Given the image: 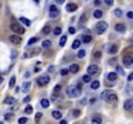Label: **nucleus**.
<instances>
[{
  "label": "nucleus",
  "instance_id": "obj_1",
  "mask_svg": "<svg viewBox=\"0 0 133 124\" xmlns=\"http://www.w3.org/2000/svg\"><path fill=\"white\" fill-rule=\"evenodd\" d=\"M107 27H109L107 22H105V21H100V22H97V23H96L94 30H96V33H97L98 35H102L103 33H106Z\"/></svg>",
  "mask_w": 133,
  "mask_h": 124
},
{
  "label": "nucleus",
  "instance_id": "obj_2",
  "mask_svg": "<svg viewBox=\"0 0 133 124\" xmlns=\"http://www.w3.org/2000/svg\"><path fill=\"white\" fill-rule=\"evenodd\" d=\"M67 93L70 97H79L80 93H81V84H79L78 87H68V89H67Z\"/></svg>",
  "mask_w": 133,
  "mask_h": 124
},
{
  "label": "nucleus",
  "instance_id": "obj_3",
  "mask_svg": "<svg viewBox=\"0 0 133 124\" xmlns=\"http://www.w3.org/2000/svg\"><path fill=\"white\" fill-rule=\"evenodd\" d=\"M11 30L13 31V33L18 34V35L25 34V29H23V27H22L20 23H17V22H12V23H11Z\"/></svg>",
  "mask_w": 133,
  "mask_h": 124
},
{
  "label": "nucleus",
  "instance_id": "obj_4",
  "mask_svg": "<svg viewBox=\"0 0 133 124\" xmlns=\"http://www.w3.org/2000/svg\"><path fill=\"white\" fill-rule=\"evenodd\" d=\"M59 16V9L54 5H50V8H49V17L50 18H57Z\"/></svg>",
  "mask_w": 133,
  "mask_h": 124
},
{
  "label": "nucleus",
  "instance_id": "obj_5",
  "mask_svg": "<svg viewBox=\"0 0 133 124\" xmlns=\"http://www.w3.org/2000/svg\"><path fill=\"white\" fill-rule=\"evenodd\" d=\"M49 76L48 75H44V76H39L38 79H36V83L40 85V87H44V85H47L48 83H49Z\"/></svg>",
  "mask_w": 133,
  "mask_h": 124
},
{
  "label": "nucleus",
  "instance_id": "obj_6",
  "mask_svg": "<svg viewBox=\"0 0 133 124\" xmlns=\"http://www.w3.org/2000/svg\"><path fill=\"white\" fill-rule=\"evenodd\" d=\"M123 63H124V66H127V67L133 66V57L131 54H125V56L123 57Z\"/></svg>",
  "mask_w": 133,
  "mask_h": 124
},
{
  "label": "nucleus",
  "instance_id": "obj_7",
  "mask_svg": "<svg viewBox=\"0 0 133 124\" xmlns=\"http://www.w3.org/2000/svg\"><path fill=\"white\" fill-rule=\"evenodd\" d=\"M87 72H88L89 75H96L100 72V67L97 65H89L88 68H87Z\"/></svg>",
  "mask_w": 133,
  "mask_h": 124
},
{
  "label": "nucleus",
  "instance_id": "obj_8",
  "mask_svg": "<svg viewBox=\"0 0 133 124\" xmlns=\"http://www.w3.org/2000/svg\"><path fill=\"white\" fill-rule=\"evenodd\" d=\"M9 41H12V43H14V44H20L22 41V39H21V36L17 34V35H11L9 36Z\"/></svg>",
  "mask_w": 133,
  "mask_h": 124
},
{
  "label": "nucleus",
  "instance_id": "obj_9",
  "mask_svg": "<svg viewBox=\"0 0 133 124\" xmlns=\"http://www.w3.org/2000/svg\"><path fill=\"white\" fill-rule=\"evenodd\" d=\"M124 109L127 110V111H132L133 110V100H127L124 102Z\"/></svg>",
  "mask_w": 133,
  "mask_h": 124
},
{
  "label": "nucleus",
  "instance_id": "obj_10",
  "mask_svg": "<svg viewBox=\"0 0 133 124\" xmlns=\"http://www.w3.org/2000/svg\"><path fill=\"white\" fill-rule=\"evenodd\" d=\"M76 9H78V5H76V4H74V3H68L67 5H66V11L70 12V13L75 12Z\"/></svg>",
  "mask_w": 133,
  "mask_h": 124
},
{
  "label": "nucleus",
  "instance_id": "obj_11",
  "mask_svg": "<svg viewBox=\"0 0 133 124\" xmlns=\"http://www.w3.org/2000/svg\"><path fill=\"white\" fill-rule=\"evenodd\" d=\"M109 102H116L118 101V96L114 93V92H110V94H109Z\"/></svg>",
  "mask_w": 133,
  "mask_h": 124
},
{
  "label": "nucleus",
  "instance_id": "obj_12",
  "mask_svg": "<svg viewBox=\"0 0 133 124\" xmlns=\"http://www.w3.org/2000/svg\"><path fill=\"white\" fill-rule=\"evenodd\" d=\"M70 72H72V74H76L78 71H79V65H76V63H72V65H70Z\"/></svg>",
  "mask_w": 133,
  "mask_h": 124
},
{
  "label": "nucleus",
  "instance_id": "obj_13",
  "mask_svg": "<svg viewBox=\"0 0 133 124\" xmlns=\"http://www.w3.org/2000/svg\"><path fill=\"white\" fill-rule=\"evenodd\" d=\"M115 31H118V33H124V31H125V26L123 23H118V25H115Z\"/></svg>",
  "mask_w": 133,
  "mask_h": 124
},
{
  "label": "nucleus",
  "instance_id": "obj_14",
  "mask_svg": "<svg viewBox=\"0 0 133 124\" xmlns=\"http://www.w3.org/2000/svg\"><path fill=\"white\" fill-rule=\"evenodd\" d=\"M116 52H118V45H116V44L110 45V48H109V53H110V54H115Z\"/></svg>",
  "mask_w": 133,
  "mask_h": 124
},
{
  "label": "nucleus",
  "instance_id": "obj_15",
  "mask_svg": "<svg viewBox=\"0 0 133 124\" xmlns=\"http://www.w3.org/2000/svg\"><path fill=\"white\" fill-rule=\"evenodd\" d=\"M92 123H94V124H101V123H102V118L98 116V115H94L93 118H92Z\"/></svg>",
  "mask_w": 133,
  "mask_h": 124
},
{
  "label": "nucleus",
  "instance_id": "obj_16",
  "mask_svg": "<svg viewBox=\"0 0 133 124\" xmlns=\"http://www.w3.org/2000/svg\"><path fill=\"white\" fill-rule=\"evenodd\" d=\"M42 47H43L44 49L50 48V47H52V41H50V40H44L43 43H42Z\"/></svg>",
  "mask_w": 133,
  "mask_h": 124
},
{
  "label": "nucleus",
  "instance_id": "obj_17",
  "mask_svg": "<svg viewBox=\"0 0 133 124\" xmlns=\"http://www.w3.org/2000/svg\"><path fill=\"white\" fill-rule=\"evenodd\" d=\"M14 102H16V98H13V97H7L4 100V103L5 105H13Z\"/></svg>",
  "mask_w": 133,
  "mask_h": 124
},
{
  "label": "nucleus",
  "instance_id": "obj_18",
  "mask_svg": "<svg viewBox=\"0 0 133 124\" xmlns=\"http://www.w3.org/2000/svg\"><path fill=\"white\" fill-rule=\"evenodd\" d=\"M116 78H118V74H116V72H110V74L107 75V79L111 80V81H115Z\"/></svg>",
  "mask_w": 133,
  "mask_h": 124
},
{
  "label": "nucleus",
  "instance_id": "obj_19",
  "mask_svg": "<svg viewBox=\"0 0 133 124\" xmlns=\"http://www.w3.org/2000/svg\"><path fill=\"white\" fill-rule=\"evenodd\" d=\"M40 105L44 107V109H47V107H49V100H47V98H43L42 101H40Z\"/></svg>",
  "mask_w": 133,
  "mask_h": 124
},
{
  "label": "nucleus",
  "instance_id": "obj_20",
  "mask_svg": "<svg viewBox=\"0 0 133 124\" xmlns=\"http://www.w3.org/2000/svg\"><path fill=\"white\" fill-rule=\"evenodd\" d=\"M90 88H92V89H98V88H100V81H98V80L90 81Z\"/></svg>",
  "mask_w": 133,
  "mask_h": 124
},
{
  "label": "nucleus",
  "instance_id": "obj_21",
  "mask_svg": "<svg viewBox=\"0 0 133 124\" xmlns=\"http://www.w3.org/2000/svg\"><path fill=\"white\" fill-rule=\"evenodd\" d=\"M109 94H110V90H105V92H102V94H101V98H102L103 101H107Z\"/></svg>",
  "mask_w": 133,
  "mask_h": 124
},
{
  "label": "nucleus",
  "instance_id": "obj_22",
  "mask_svg": "<svg viewBox=\"0 0 133 124\" xmlns=\"http://www.w3.org/2000/svg\"><path fill=\"white\" fill-rule=\"evenodd\" d=\"M50 31H52L50 26H49V25H45L44 29H43V34H44V35H48V34H50Z\"/></svg>",
  "mask_w": 133,
  "mask_h": 124
},
{
  "label": "nucleus",
  "instance_id": "obj_23",
  "mask_svg": "<svg viewBox=\"0 0 133 124\" xmlns=\"http://www.w3.org/2000/svg\"><path fill=\"white\" fill-rule=\"evenodd\" d=\"M52 116L54 118V119H61L62 118V114L58 111V110H56V111H53L52 113Z\"/></svg>",
  "mask_w": 133,
  "mask_h": 124
},
{
  "label": "nucleus",
  "instance_id": "obj_24",
  "mask_svg": "<svg viewBox=\"0 0 133 124\" xmlns=\"http://www.w3.org/2000/svg\"><path fill=\"white\" fill-rule=\"evenodd\" d=\"M66 41H67V36H66V35H63L62 38H61V40H59V47H65Z\"/></svg>",
  "mask_w": 133,
  "mask_h": 124
},
{
  "label": "nucleus",
  "instance_id": "obj_25",
  "mask_svg": "<svg viewBox=\"0 0 133 124\" xmlns=\"http://www.w3.org/2000/svg\"><path fill=\"white\" fill-rule=\"evenodd\" d=\"M80 44H81L80 40H74V43H72L71 47H72V49H78V48L80 47Z\"/></svg>",
  "mask_w": 133,
  "mask_h": 124
},
{
  "label": "nucleus",
  "instance_id": "obj_26",
  "mask_svg": "<svg viewBox=\"0 0 133 124\" xmlns=\"http://www.w3.org/2000/svg\"><path fill=\"white\" fill-rule=\"evenodd\" d=\"M20 21L22 22V23H25L26 26H31V22H30V20H27V18H25V17H21V18H20Z\"/></svg>",
  "mask_w": 133,
  "mask_h": 124
},
{
  "label": "nucleus",
  "instance_id": "obj_27",
  "mask_svg": "<svg viewBox=\"0 0 133 124\" xmlns=\"http://www.w3.org/2000/svg\"><path fill=\"white\" fill-rule=\"evenodd\" d=\"M30 85H31V83H30V81H26L25 84L22 85V90H23V92H27V90L30 89Z\"/></svg>",
  "mask_w": 133,
  "mask_h": 124
},
{
  "label": "nucleus",
  "instance_id": "obj_28",
  "mask_svg": "<svg viewBox=\"0 0 133 124\" xmlns=\"http://www.w3.org/2000/svg\"><path fill=\"white\" fill-rule=\"evenodd\" d=\"M85 54H87L85 50H84V49H80L79 52H78V58H84Z\"/></svg>",
  "mask_w": 133,
  "mask_h": 124
},
{
  "label": "nucleus",
  "instance_id": "obj_29",
  "mask_svg": "<svg viewBox=\"0 0 133 124\" xmlns=\"http://www.w3.org/2000/svg\"><path fill=\"white\" fill-rule=\"evenodd\" d=\"M125 54H133V45H129V47H127L124 49Z\"/></svg>",
  "mask_w": 133,
  "mask_h": 124
},
{
  "label": "nucleus",
  "instance_id": "obj_30",
  "mask_svg": "<svg viewBox=\"0 0 133 124\" xmlns=\"http://www.w3.org/2000/svg\"><path fill=\"white\" fill-rule=\"evenodd\" d=\"M92 41V36L90 35H84L83 36V43H90Z\"/></svg>",
  "mask_w": 133,
  "mask_h": 124
},
{
  "label": "nucleus",
  "instance_id": "obj_31",
  "mask_svg": "<svg viewBox=\"0 0 133 124\" xmlns=\"http://www.w3.org/2000/svg\"><path fill=\"white\" fill-rule=\"evenodd\" d=\"M102 14H103V13L101 12V11H94L93 12V17L94 18H101V17H102Z\"/></svg>",
  "mask_w": 133,
  "mask_h": 124
},
{
  "label": "nucleus",
  "instance_id": "obj_32",
  "mask_svg": "<svg viewBox=\"0 0 133 124\" xmlns=\"http://www.w3.org/2000/svg\"><path fill=\"white\" fill-rule=\"evenodd\" d=\"M80 110L79 109H76V110H74V111H72V116H74V118H79L80 116Z\"/></svg>",
  "mask_w": 133,
  "mask_h": 124
},
{
  "label": "nucleus",
  "instance_id": "obj_33",
  "mask_svg": "<svg viewBox=\"0 0 133 124\" xmlns=\"http://www.w3.org/2000/svg\"><path fill=\"white\" fill-rule=\"evenodd\" d=\"M36 41H38V38H36V36H35V38H31V39L29 40V43H27V45H29V47H30V45H33V44H35Z\"/></svg>",
  "mask_w": 133,
  "mask_h": 124
},
{
  "label": "nucleus",
  "instance_id": "obj_34",
  "mask_svg": "<svg viewBox=\"0 0 133 124\" xmlns=\"http://www.w3.org/2000/svg\"><path fill=\"white\" fill-rule=\"evenodd\" d=\"M81 80H83L84 83H90V75H89V74L84 75V76H83V79H81Z\"/></svg>",
  "mask_w": 133,
  "mask_h": 124
},
{
  "label": "nucleus",
  "instance_id": "obj_35",
  "mask_svg": "<svg viewBox=\"0 0 133 124\" xmlns=\"http://www.w3.org/2000/svg\"><path fill=\"white\" fill-rule=\"evenodd\" d=\"M14 85H16V76H12V78H11V83H9V87H11V88H13Z\"/></svg>",
  "mask_w": 133,
  "mask_h": 124
},
{
  "label": "nucleus",
  "instance_id": "obj_36",
  "mask_svg": "<svg viewBox=\"0 0 133 124\" xmlns=\"http://www.w3.org/2000/svg\"><path fill=\"white\" fill-rule=\"evenodd\" d=\"M53 33H54V35H59V34L62 33V29H61V27H59V26H57L56 29L53 30Z\"/></svg>",
  "mask_w": 133,
  "mask_h": 124
},
{
  "label": "nucleus",
  "instance_id": "obj_37",
  "mask_svg": "<svg viewBox=\"0 0 133 124\" xmlns=\"http://www.w3.org/2000/svg\"><path fill=\"white\" fill-rule=\"evenodd\" d=\"M59 92H61V85H56V87H54V89H53V93L58 94Z\"/></svg>",
  "mask_w": 133,
  "mask_h": 124
},
{
  "label": "nucleus",
  "instance_id": "obj_38",
  "mask_svg": "<svg viewBox=\"0 0 133 124\" xmlns=\"http://www.w3.org/2000/svg\"><path fill=\"white\" fill-rule=\"evenodd\" d=\"M68 72H70V68H62V70H61V75L65 76V75L68 74Z\"/></svg>",
  "mask_w": 133,
  "mask_h": 124
},
{
  "label": "nucleus",
  "instance_id": "obj_39",
  "mask_svg": "<svg viewBox=\"0 0 133 124\" xmlns=\"http://www.w3.org/2000/svg\"><path fill=\"white\" fill-rule=\"evenodd\" d=\"M115 16H116L118 18H120V17L123 16V12H122V9H116V11H115Z\"/></svg>",
  "mask_w": 133,
  "mask_h": 124
},
{
  "label": "nucleus",
  "instance_id": "obj_40",
  "mask_svg": "<svg viewBox=\"0 0 133 124\" xmlns=\"http://www.w3.org/2000/svg\"><path fill=\"white\" fill-rule=\"evenodd\" d=\"M25 113H26V114H31V113H33V107H31L30 105H29V106H26V109H25Z\"/></svg>",
  "mask_w": 133,
  "mask_h": 124
},
{
  "label": "nucleus",
  "instance_id": "obj_41",
  "mask_svg": "<svg viewBox=\"0 0 133 124\" xmlns=\"http://www.w3.org/2000/svg\"><path fill=\"white\" fill-rule=\"evenodd\" d=\"M105 4H106L107 7H111L114 4V0H105Z\"/></svg>",
  "mask_w": 133,
  "mask_h": 124
},
{
  "label": "nucleus",
  "instance_id": "obj_42",
  "mask_svg": "<svg viewBox=\"0 0 133 124\" xmlns=\"http://www.w3.org/2000/svg\"><path fill=\"white\" fill-rule=\"evenodd\" d=\"M18 123H20V124L27 123V118H20V119H18Z\"/></svg>",
  "mask_w": 133,
  "mask_h": 124
},
{
  "label": "nucleus",
  "instance_id": "obj_43",
  "mask_svg": "<svg viewBox=\"0 0 133 124\" xmlns=\"http://www.w3.org/2000/svg\"><path fill=\"white\" fill-rule=\"evenodd\" d=\"M116 71H118V74L124 75V71H123V68H122V67H116Z\"/></svg>",
  "mask_w": 133,
  "mask_h": 124
},
{
  "label": "nucleus",
  "instance_id": "obj_44",
  "mask_svg": "<svg viewBox=\"0 0 133 124\" xmlns=\"http://www.w3.org/2000/svg\"><path fill=\"white\" fill-rule=\"evenodd\" d=\"M93 57H94V58H100V57H101V52H94V53H93Z\"/></svg>",
  "mask_w": 133,
  "mask_h": 124
},
{
  "label": "nucleus",
  "instance_id": "obj_45",
  "mask_svg": "<svg viewBox=\"0 0 133 124\" xmlns=\"http://www.w3.org/2000/svg\"><path fill=\"white\" fill-rule=\"evenodd\" d=\"M68 33H70V34H75V29H74V27H70V29H68Z\"/></svg>",
  "mask_w": 133,
  "mask_h": 124
},
{
  "label": "nucleus",
  "instance_id": "obj_46",
  "mask_svg": "<svg viewBox=\"0 0 133 124\" xmlns=\"http://www.w3.org/2000/svg\"><path fill=\"white\" fill-rule=\"evenodd\" d=\"M132 80H133V72L128 75V81H132Z\"/></svg>",
  "mask_w": 133,
  "mask_h": 124
},
{
  "label": "nucleus",
  "instance_id": "obj_47",
  "mask_svg": "<svg viewBox=\"0 0 133 124\" xmlns=\"http://www.w3.org/2000/svg\"><path fill=\"white\" fill-rule=\"evenodd\" d=\"M30 100H31V98L29 97V96H27V97H25V100H23V102H25V103H27V102H30Z\"/></svg>",
  "mask_w": 133,
  "mask_h": 124
},
{
  "label": "nucleus",
  "instance_id": "obj_48",
  "mask_svg": "<svg viewBox=\"0 0 133 124\" xmlns=\"http://www.w3.org/2000/svg\"><path fill=\"white\" fill-rule=\"evenodd\" d=\"M54 1H56V4H63L65 0H54Z\"/></svg>",
  "mask_w": 133,
  "mask_h": 124
},
{
  "label": "nucleus",
  "instance_id": "obj_49",
  "mask_svg": "<svg viewBox=\"0 0 133 124\" xmlns=\"http://www.w3.org/2000/svg\"><path fill=\"white\" fill-rule=\"evenodd\" d=\"M115 62H116V59H115V58L110 59V65H115Z\"/></svg>",
  "mask_w": 133,
  "mask_h": 124
},
{
  "label": "nucleus",
  "instance_id": "obj_50",
  "mask_svg": "<svg viewBox=\"0 0 133 124\" xmlns=\"http://www.w3.org/2000/svg\"><path fill=\"white\" fill-rule=\"evenodd\" d=\"M128 18H133V12H128Z\"/></svg>",
  "mask_w": 133,
  "mask_h": 124
},
{
  "label": "nucleus",
  "instance_id": "obj_51",
  "mask_svg": "<svg viewBox=\"0 0 133 124\" xmlns=\"http://www.w3.org/2000/svg\"><path fill=\"white\" fill-rule=\"evenodd\" d=\"M40 118H42V114H40V113H38V114H36V120H39Z\"/></svg>",
  "mask_w": 133,
  "mask_h": 124
},
{
  "label": "nucleus",
  "instance_id": "obj_52",
  "mask_svg": "<svg viewBox=\"0 0 133 124\" xmlns=\"http://www.w3.org/2000/svg\"><path fill=\"white\" fill-rule=\"evenodd\" d=\"M85 103H87V100H85V98L80 101V105H85Z\"/></svg>",
  "mask_w": 133,
  "mask_h": 124
},
{
  "label": "nucleus",
  "instance_id": "obj_53",
  "mask_svg": "<svg viewBox=\"0 0 133 124\" xmlns=\"http://www.w3.org/2000/svg\"><path fill=\"white\" fill-rule=\"evenodd\" d=\"M17 56V53H16V50H13V53H12V58H14Z\"/></svg>",
  "mask_w": 133,
  "mask_h": 124
},
{
  "label": "nucleus",
  "instance_id": "obj_54",
  "mask_svg": "<svg viewBox=\"0 0 133 124\" xmlns=\"http://www.w3.org/2000/svg\"><path fill=\"white\" fill-rule=\"evenodd\" d=\"M94 4H96V5H100L101 1H100V0H94Z\"/></svg>",
  "mask_w": 133,
  "mask_h": 124
},
{
  "label": "nucleus",
  "instance_id": "obj_55",
  "mask_svg": "<svg viewBox=\"0 0 133 124\" xmlns=\"http://www.w3.org/2000/svg\"><path fill=\"white\" fill-rule=\"evenodd\" d=\"M54 70V66H49V68H48V71H53Z\"/></svg>",
  "mask_w": 133,
  "mask_h": 124
},
{
  "label": "nucleus",
  "instance_id": "obj_56",
  "mask_svg": "<svg viewBox=\"0 0 133 124\" xmlns=\"http://www.w3.org/2000/svg\"><path fill=\"white\" fill-rule=\"evenodd\" d=\"M3 83V75H0V84Z\"/></svg>",
  "mask_w": 133,
  "mask_h": 124
},
{
  "label": "nucleus",
  "instance_id": "obj_57",
  "mask_svg": "<svg viewBox=\"0 0 133 124\" xmlns=\"http://www.w3.org/2000/svg\"><path fill=\"white\" fill-rule=\"evenodd\" d=\"M34 1H35V3H39V0H34Z\"/></svg>",
  "mask_w": 133,
  "mask_h": 124
}]
</instances>
